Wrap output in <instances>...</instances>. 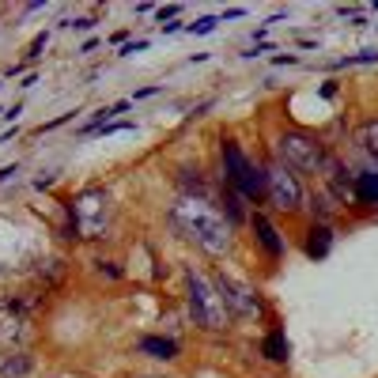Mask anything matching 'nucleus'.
I'll return each instance as SVG.
<instances>
[{
	"instance_id": "1",
	"label": "nucleus",
	"mask_w": 378,
	"mask_h": 378,
	"mask_svg": "<svg viewBox=\"0 0 378 378\" xmlns=\"http://www.w3.org/2000/svg\"><path fill=\"white\" fill-rule=\"evenodd\" d=\"M167 227L174 231L178 243H186L193 254L208 257L212 265L235 261L238 246H243V231L216 208V200H205V197L174 193V200L167 205Z\"/></svg>"
},
{
	"instance_id": "2",
	"label": "nucleus",
	"mask_w": 378,
	"mask_h": 378,
	"mask_svg": "<svg viewBox=\"0 0 378 378\" xmlns=\"http://www.w3.org/2000/svg\"><path fill=\"white\" fill-rule=\"evenodd\" d=\"M64 208V223H61V238L72 246H102L114 243L117 223H122V205H117L114 189L102 182H87L79 186L72 197L61 200Z\"/></svg>"
},
{
	"instance_id": "3",
	"label": "nucleus",
	"mask_w": 378,
	"mask_h": 378,
	"mask_svg": "<svg viewBox=\"0 0 378 378\" xmlns=\"http://www.w3.org/2000/svg\"><path fill=\"white\" fill-rule=\"evenodd\" d=\"M182 310H186V325L200 337L223 341V337L235 333V318H231L220 287H216L212 265L197 261L182 265Z\"/></svg>"
},
{
	"instance_id": "4",
	"label": "nucleus",
	"mask_w": 378,
	"mask_h": 378,
	"mask_svg": "<svg viewBox=\"0 0 378 378\" xmlns=\"http://www.w3.org/2000/svg\"><path fill=\"white\" fill-rule=\"evenodd\" d=\"M216 178L235 189L250 208H265L269 200V174H265L261 155H254L227 129L216 133Z\"/></svg>"
},
{
	"instance_id": "5",
	"label": "nucleus",
	"mask_w": 378,
	"mask_h": 378,
	"mask_svg": "<svg viewBox=\"0 0 378 378\" xmlns=\"http://www.w3.org/2000/svg\"><path fill=\"white\" fill-rule=\"evenodd\" d=\"M265 148H269L287 171L299 174L307 186H314L321 174H325V163H329V155H333V144H329L325 133L307 129V125H292V122H280L272 129Z\"/></svg>"
},
{
	"instance_id": "6",
	"label": "nucleus",
	"mask_w": 378,
	"mask_h": 378,
	"mask_svg": "<svg viewBox=\"0 0 378 378\" xmlns=\"http://www.w3.org/2000/svg\"><path fill=\"white\" fill-rule=\"evenodd\" d=\"M212 276H216V287H220L231 318H235V329H254V325H265V321L276 318L272 303L265 299L261 284H257L254 276L238 272L235 265H227V261L212 265Z\"/></svg>"
},
{
	"instance_id": "7",
	"label": "nucleus",
	"mask_w": 378,
	"mask_h": 378,
	"mask_svg": "<svg viewBox=\"0 0 378 378\" xmlns=\"http://www.w3.org/2000/svg\"><path fill=\"white\" fill-rule=\"evenodd\" d=\"M261 163H265V174H269V200H265V212L276 216V220H307L310 186L295 171H287L269 148H261Z\"/></svg>"
},
{
	"instance_id": "8",
	"label": "nucleus",
	"mask_w": 378,
	"mask_h": 378,
	"mask_svg": "<svg viewBox=\"0 0 378 378\" xmlns=\"http://www.w3.org/2000/svg\"><path fill=\"white\" fill-rule=\"evenodd\" d=\"M243 235H246V243H250V250H254L257 261H261L265 272H276L280 265H284L287 250H292V238L284 235L280 220L269 216L265 208H254V216H250V223H246Z\"/></svg>"
},
{
	"instance_id": "9",
	"label": "nucleus",
	"mask_w": 378,
	"mask_h": 378,
	"mask_svg": "<svg viewBox=\"0 0 378 378\" xmlns=\"http://www.w3.org/2000/svg\"><path fill=\"white\" fill-rule=\"evenodd\" d=\"M171 186H174V193H182V197L216 200L220 178H216V167H205L200 159H178V163H171Z\"/></svg>"
},
{
	"instance_id": "10",
	"label": "nucleus",
	"mask_w": 378,
	"mask_h": 378,
	"mask_svg": "<svg viewBox=\"0 0 378 378\" xmlns=\"http://www.w3.org/2000/svg\"><path fill=\"white\" fill-rule=\"evenodd\" d=\"M68 272H72V257L68 254H38L35 261L27 265V272H23V276H27L30 287L53 295V292H61V287H64Z\"/></svg>"
},
{
	"instance_id": "11",
	"label": "nucleus",
	"mask_w": 378,
	"mask_h": 378,
	"mask_svg": "<svg viewBox=\"0 0 378 378\" xmlns=\"http://www.w3.org/2000/svg\"><path fill=\"white\" fill-rule=\"evenodd\" d=\"M318 182L341 200V208L348 212V220H352V205H356V167H352L337 148H333V155H329V163H325V174H321Z\"/></svg>"
},
{
	"instance_id": "12",
	"label": "nucleus",
	"mask_w": 378,
	"mask_h": 378,
	"mask_svg": "<svg viewBox=\"0 0 378 378\" xmlns=\"http://www.w3.org/2000/svg\"><path fill=\"white\" fill-rule=\"evenodd\" d=\"M133 352L151 363H178L182 359V341L174 333H140L133 341Z\"/></svg>"
},
{
	"instance_id": "13",
	"label": "nucleus",
	"mask_w": 378,
	"mask_h": 378,
	"mask_svg": "<svg viewBox=\"0 0 378 378\" xmlns=\"http://www.w3.org/2000/svg\"><path fill=\"white\" fill-rule=\"evenodd\" d=\"M337 243V227L333 223H318V220H303L299 227V250L307 261H325L329 250Z\"/></svg>"
},
{
	"instance_id": "14",
	"label": "nucleus",
	"mask_w": 378,
	"mask_h": 378,
	"mask_svg": "<svg viewBox=\"0 0 378 378\" xmlns=\"http://www.w3.org/2000/svg\"><path fill=\"white\" fill-rule=\"evenodd\" d=\"M257 356H261L269 367H287L292 363V341H287L280 318H272L269 325H265V333L257 337Z\"/></svg>"
},
{
	"instance_id": "15",
	"label": "nucleus",
	"mask_w": 378,
	"mask_h": 378,
	"mask_svg": "<svg viewBox=\"0 0 378 378\" xmlns=\"http://www.w3.org/2000/svg\"><path fill=\"white\" fill-rule=\"evenodd\" d=\"M352 216L359 220H378V167H356V205Z\"/></svg>"
},
{
	"instance_id": "16",
	"label": "nucleus",
	"mask_w": 378,
	"mask_h": 378,
	"mask_svg": "<svg viewBox=\"0 0 378 378\" xmlns=\"http://www.w3.org/2000/svg\"><path fill=\"white\" fill-rule=\"evenodd\" d=\"M307 220H318V223H333V227H341L344 220H348V212L341 208V200L333 197L321 182H314L307 193Z\"/></svg>"
},
{
	"instance_id": "17",
	"label": "nucleus",
	"mask_w": 378,
	"mask_h": 378,
	"mask_svg": "<svg viewBox=\"0 0 378 378\" xmlns=\"http://www.w3.org/2000/svg\"><path fill=\"white\" fill-rule=\"evenodd\" d=\"M12 344L30 348V344H35V321L15 314V310L4 303V295H0V348H12Z\"/></svg>"
},
{
	"instance_id": "18",
	"label": "nucleus",
	"mask_w": 378,
	"mask_h": 378,
	"mask_svg": "<svg viewBox=\"0 0 378 378\" xmlns=\"http://www.w3.org/2000/svg\"><path fill=\"white\" fill-rule=\"evenodd\" d=\"M35 348H23V344H12V348H0V378H30L35 375Z\"/></svg>"
},
{
	"instance_id": "19",
	"label": "nucleus",
	"mask_w": 378,
	"mask_h": 378,
	"mask_svg": "<svg viewBox=\"0 0 378 378\" xmlns=\"http://www.w3.org/2000/svg\"><path fill=\"white\" fill-rule=\"evenodd\" d=\"M87 269L95 272V280H99V284H122V280H125V265H122V257L110 254L106 246H102V250H95L91 257H87Z\"/></svg>"
},
{
	"instance_id": "20",
	"label": "nucleus",
	"mask_w": 378,
	"mask_h": 378,
	"mask_svg": "<svg viewBox=\"0 0 378 378\" xmlns=\"http://www.w3.org/2000/svg\"><path fill=\"white\" fill-rule=\"evenodd\" d=\"M216 208H220V212L227 216L238 231H246V223H250V216H254V208L246 205V200L238 197L231 186H223V182H220V193H216Z\"/></svg>"
},
{
	"instance_id": "21",
	"label": "nucleus",
	"mask_w": 378,
	"mask_h": 378,
	"mask_svg": "<svg viewBox=\"0 0 378 378\" xmlns=\"http://www.w3.org/2000/svg\"><path fill=\"white\" fill-rule=\"evenodd\" d=\"M133 110V99H122V102H110V106H95L91 117H87L84 125H76V136H95L102 125L110 122H122V114H129Z\"/></svg>"
},
{
	"instance_id": "22",
	"label": "nucleus",
	"mask_w": 378,
	"mask_h": 378,
	"mask_svg": "<svg viewBox=\"0 0 378 378\" xmlns=\"http://www.w3.org/2000/svg\"><path fill=\"white\" fill-rule=\"evenodd\" d=\"M352 144H356L359 151H363V159L371 167H378V114L363 117L356 129H352Z\"/></svg>"
},
{
	"instance_id": "23",
	"label": "nucleus",
	"mask_w": 378,
	"mask_h": 378,
	"mask_svg": "<svg viewBox=\"0 0 378 378\" xmlns=\"http://www.w3.org/2000/svg\"><path fill=\"white\" fill-rule=\"evenodd\" d=\"M46 42H50V30H38L35 38H30V46H27V53H23V64H35L38 57H42V50H46Z\"/></svg>"
},
{
	"instance_id": "24",
	"label": "nucleus",
	"mask_w": 378,
	"mask_h": 378,
	"mask_svg": "<svg viewBox=\"0 0 378 378\" xmlns=\"http://www.w3.org/2000/svg\"><path fill=\"white\" fill-rule=\"evenodd\" d=\"M375 61H378V50H363V53H352V57L333 61V68H356V64H375Z\"/></svg>"
},
{
	"instance_id": "25",
	"label": "nucleus",
	"mask_w": 378,
	"mask_h": 378,
	"mask_svg": "<svg viewBox=\"0 0 378 378\" xmlns=\"http://www.w3.org/2000/svg\"><path fill=\"white\" fill-rule=\"evenodd\" d=\"M220 27V15H197V23H186V35H212Z\"/></svg>"
},
{
	"instance_id": "26",
	"label": "nucleus",
	"mask_w": 378,
	"mask_h": 378,
	"mask_svg": "<svg viewBox=\"0 0 378 378\" xmlns=\"http://www.w3.org/2000/svg\"><path fill=\"white\" fill-rule=\"evenodd\" d=\"M76 114H79V110H64V114H57V117H53V122H42V125L35 129V136H42V133H53V129H61V125L76 122Z\"/></svg>"
},
{
	"instance_id": "27",
	"label": "nucleus",
	"mask_w": 378,
	"mask_h": 378,
	"mask_svg": "<svg viewBox=\"0 0 378 378\" xmlns=\"http://www.w3.org/2000/svg\"><path fill=\"white\" fill-rule=\"evenodd\" d=\"M95 23H99L95 15H79V19H64L61 27H64V30H79V35H87V30H95Z\"/></svg>"
},
{
	"instance_id": "28",
	"label": "nucleus",
	"mask_w": 378,
	"mask_h": 378,
	"mask_svg": "<svg viewBox=\"0 0 378 378\" xmlns=\"http://www.w3.org/2000/svg\"><path fill=\"white\" fill-rule=\"evenodd\" d=\"M151 50V38H136V42H125L122 50H117V57H136V53Z\"/></svg>"
},
{
	"instance_id": "29",
	"label": "nucleus",
	"mask_w": 378,
	"mask_h": 378,
	"mask_svg": "<svg viewBox=\"0 0 378 378\" xmlns=\"http://www.w3.org/2000/svg\"><path fill=\"white\" fill-rule=\"evenodd\" d=\"M182 15V4H171V8H155V23L159 27H167V23H174Z\"/></svg>"
},
{
	"instance_id": "30",
	"label": "nucleus",
	"mask_w": 378,
	"mask_h": 378,
	"mask_svg": "<svg viewBox=\"0 0 378 378\" xmlns=\"http://www.w3.org/2000/svg\"><path fill=\"white\" fill-rule=\"evenodd\" d=\"M129 129H136V122H125V117H122V122H110V125H102L95 136H117V133H129Z\"/></svg>"
},
{
	"instance_id": "31",
	"label": "nucleus",
	"mask_w": 378,
	"mask_h": 378,
	"mask_svg": "<svg viewBox=\"0 0 378 378\" xmlns=\"http://www.w3.org/2000/svg\"><path fill=\"white\" fill-rule=\"evenodd\" d=\"M265 53H272V42H254L250 50H243L238 57H243V61H254V57H265Z\"/></svg>"
},
{
	"instance_id": "32",
	"label": "nucleus",
	"mask_w": 378,
	"mask_h": 378,
	"mask_svg": "<svg viewBox=\"0 0 378 378\" xmlns=\"http://www.w3.org/2000/svg\"><path fill=\"white\" fill-rule=\"evenodd\" d=\"M159 91H163V84H148V87H140V91H133V106L144 99H151V95H159Z\"/></svg>"
},
{
	"instance_id": "33",
	"label": "nucleus",
	"mask_w": 378,
	"mask_h": 378,
	"mask_svg": "<svg viewBox=\"0 0 378 378\" xmlns=\"http://www.w3.org/2000/svg\"><path fill=\"white\" fill-rule=\"evenodd\" d=\"M19 114H23V102H12V106L0 114V122H19Z\"/></svg>"
},
{
	"instance_id": "34",
	"label": "nucleus",
	"mask_w": 378,
	"mask_h": 378,
	"mask_svg": "<svg viewBox=\"0 0 378 378\" xmlns=\"http://www.w3.org/2000/svg\"><path fill=\"white\" fill-rule=\"evenodd\" d=\"M19 171H23L19 163H8V167H0V186H4L8 178H15V174H19Z\"/></svg>"
},
{
	"instance_id": "35",
	"label": "nucleus",
	"mask_w": 378,
	"mask_h": 378,
	"mask_svg": "<svg viewBox=\"0 0 378 378\" xmlns=\"http://www.w3.org/2000/svg\"><path fill=\"white\" fill-rule=\"evenodd\" d=\"M246 15V8H227V12H220V23H227V19H243Z\"/></svg>"
},
{
	"instance_id": "36",
	"label": "nucleus",
	"mask_w": 378,
	"mask_h": 378,
	"mask_svg": "<svg viewBox=\"0 0 378 378\" xmlns=\"http://www.w3.org/2000/svg\"><path fill=\"white\" fill-rule=\"evenodd\" d=\"M159 30H163V38H167V35H178V30H186V23L174 19V23H167V27H159Z\"/></svg>"
},
{
	"instance_id": "37",
	"label": "nucleus",
	"mask_w": 378,
	"mask_h": 378,
	"mask_svg": "<svg viewBox=\"0 0 378 378\" xmlns=\"http://www.w3.org/2000/svg\"><path fill=\"white\" fill-rule=\"evenodd\" d=\"M272 64H299V57H295V53H276Z\"/></svg>"
},
{
	"instance_id": "38",
	"label": "nucleus",
	"mask_w": 378,
	"mask_h": 378,
	"mask_svg": "<svg viewBox=\"0 0 378 378\" xmlns=\"http://www.w3.org/2000/svg\"><path fill=\"white\" fill-rule=\"evenodd\" d=\"M99 42H102V38H87V42H79V50H76V53H91V50H99Z\"/></svg>"
},
{
	"instance_id": "39",
	"label": "nucleus",
	"mask_w": 378,
	"mask_h": 378,
	"mask_svg": "<svg viewBox=\"0 0 378 378\" xmlns=\"http://www.w3.org/2000/svg\"><path fill=\"white\" fill-rule=\"evenodd\" d=\"M35 84H38V72H27V76L19 79V87H23V91H30V87H35Z\"/></svg>"
},
{
	"instance_id": "40",
	"label": "nucleus",
	"mask_w": 378,
	"mask_h": 378,
	"mask_svg": "<svg viewBox=\"0 0 378 378\" xmlns=\"http://www.w3.org/2000/svg\"><path fill=\"white\" fill-rule=\"evenodd\" d=\"M321 95H325V99H333V95H337V79H325V84H321Z\"/></svg>"
},
{
	"instance_id": "41",
	"label": "nucleus",
	"mask_w": 378,
	"mask_h": 378,
	"mask_svg": "<svg viewBox=\"0 0 378 378\" xmlns=\"http://www.w3.org/2000/svg\"><path fill=\"white\" fill-rule=\"evenodd\" d=\"M53 182H57V174H50V178H35V189H50Z\"/></svg>"
},
{
	"instance_id": "42",
	"label": "nucleus",
	"mask_w": 378,
	"mask_h": 378,
	"mask_svg": "<svg viewBox=\"0 0 378 378\" xmlns=\"http://www.w3.org/2000/svg\"><path fill=\"white\" fill-rule=\"evenodd\" d=\"M129 378H174V375H151L148 371V375H129Z\"/></svg>"
},
{
	"instance_id": "43",
	"label": "nucleus",
	"mask_w": 378,
	"mask_h": 378,
	"mask_svg": "<svg viewBox=\"0 0 378 378\" xmlns=\"http://www.w3.org/2000/svg\"><path fill=\"white\" fill-rule=\"evenodd\" d=\"M265 378H272V375H265Z\"/></svg>"
}]
</instances>
